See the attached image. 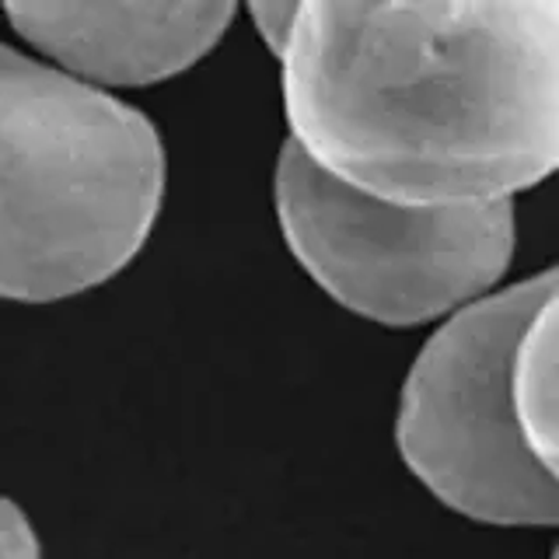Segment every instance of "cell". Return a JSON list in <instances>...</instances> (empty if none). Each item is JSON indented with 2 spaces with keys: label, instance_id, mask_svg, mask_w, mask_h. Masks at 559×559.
Returning <instances> with one entry per match:
<instances>
[{
  "label": "cell",
  "instance_id": "cell-3",
  "mask_svg": "<svg viewBox=\"0 0 559 559\" xmlns=\"http://www.w3.org/2000/svg\"><path fill=\"white\" fill-rule=\"evenodd\" d=\"M556 297V270L454 311L402 381L399 459L427 493L493 528H556L559 476L542 465L511 406V354L532 314Z\"/></svg>",
  "mask_w": 559,
  "mask_h": 559
},
{
  "label": "cell",
  "instance_id": "cell-4",
  "mask_svg": "<svg viewBox=\"0 0 559 559\" xmlns=\"http://www.w3.org/2000/svg\"><path fill=\"white\" fill-rule=\"evenodd\" d=\"M273 206L290 255L349 314L409 329L493 294L518 249L514 203L413 210L322 175L290 140L276 154Z\"/></svg>",
  "mask_w": 559,
  "mask_h": 559
},
{
  "label": "cell",
  "instance_id": "cell-5",
  "mask_svg": "<svg viewBox=\"0 0 559 559\" xmlns=\"http://www.w3.org/2000/svg\"><path fill=\"white\" fill-rule=\"evenodd\" d=\"M238 4H8L4 17L49 67L112 95L186 74L217 49Z\"/></svg>",
  "mask_w": 559,
  "mask_h": 559
},
{
  "label": "cell",
  "instance_id": "cell-1",
  "mask_svg": "<svg viewBox=\"0 0 559 559\" xmlns=\"http://www.w3.org/2000/svg\"><path fill=\"white\" fill-rule=\"evenodd\" d=\"M276 63L287 140L378 203H514L559 165L556 0H308Z\"/></svg>",
  "mask_w": 559,
  "mask_h": 559
},
{
  "label": "cell",
  "instance_id": "cell-7",
  "mask_svg": "<svg viewBox=\"0 0 559 559\" xmlns=\"http://www.w3.org/2000/svg\"><path fill=\"white\" fill-rule=\"evenodd\" d=\"M0 559H43L39 532L11 497H0Z\"/></svg>",
  "mask_w": 559,
  "mask_h": 559
},
{
  "label": "cell",
  "instance_id": "cell-6",
  "mask_svg": "<svg viewBox=\"0 0 559 559\" xmlns=\"http://www.w3.org/2000/svg\"><path fill=\"white\" fill-rule=\"evenodd\" d=\"M507 384H511V406L524 441L542 465L556 472V297L532 314L518 336Z\"/></svg>",
  "mask_w": 559,
  "mask_h": 559
},
{
  "label": "cell",
  "instance_id": "cell-8",
  "mask_svg": "<svg viewBox=\"0 0 559 559\" xmlns=\"http://www.w3.org/2000/svg\"><path fill=\"white\" fill-rule=\"evenodd\" d=\"M297 11H301V4H287V0H280V4L273 0V4H249V8H245L249 22L259 32L262 46L273 52V60L284 57L287 39H290L294 22H297Z\"/></svg>",
  "mask_w": 559,
  "mask_h": 559
},
{
  "label": "cell",
  "instance_id": "cell-2",
  "mask_svg": "<svg viewBox=\"0 0 559 559\" xmlns=\"http://www.w3.org/2000/svg\"><path fill=\"white\" fill-rule=\"evenodd\" d=\"M162 203L165 147L144 112L0 43V301L109 284Z\"/></svg>",
  "mask_w": 559,
  "mask_h": 559
}]
</instances>
